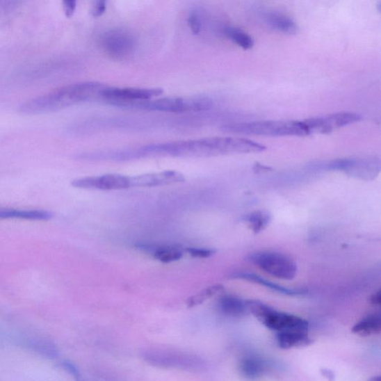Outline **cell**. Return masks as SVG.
Returning <instances> with one entry per match:
<instances>
[{
  "label": "cell",
  "mask_w": 381,
  "mask_h": 381,
  "mask_svg": "<svg viewBox=\"0 0 381 381\" xmlns=\"http://www.w3.org/2000/svg\"><path fill=\"white\" fill-rule=\"evenodd\" d=\"M232 277L234 279H240L243 280H246L248 282H254L264 287L268 288L275 292L282 293L284 295H300L305 294L307 291L303 289H292L283 287V286L279 285L277 283H274L271 281L264 279L258 275L249 273H237L234 275H232Z\"/></svg>",
  "instance_id": "cell-16"
},
{
  "label": "cell",
  "mask_w": 381,
  "mask_h": 381,
  "mask_svg": "<svg viewBox=\"0 0 381 381\" xmlns=\"http://www.w3.org/2000/svg\"><path fill=\"white\" fill-rule=\"evenodd\" d=\"M29 346L36 352L47 358H56L58 356V350L56 346L49 342L34 340L30 342Z\"/></svg>",
  "instance_id": "cell-24"
},
{
  "label": "cell",
  "mask_w": 381,
  "mask_h": 381,
  "mask_svg": "<svg viewBox=\"0 0 381 381\" xmlns=\"http://www.w3.org/2000/svg\"><path fill=\"white\" fill-rule=\"evenodd\" d=\"M188 24L192 33L197 35L201 31V22L199 15L195 10L190 13L188 18Z\"/></svg>",
  "instance_id": "cell-26"
},
{
  "label": "cell",
  "mask_w": 381,
  "mask_h": 381,
  "mask_svg": "<svg viewBox=\"0 0 381 381\" xmlns=\"http://www.w3.org/2000/svg\"><path fill=\"white\" fill-rule=\"evenodd\" d=\"M266 23L273 29L284 35H293L298 34L299 27L295 21L284 14L270 12L264 15Z\"/></svg>",
  "instance_id": "cell-17"
},
{
  "label": "cell",
  "mask_w": 381,
  "mask_h": 381,
  "mask_svg": "<svg viewBox=\"0 0 381 381\" xmlns=\"http://www.w3.org/2000/svg\"><path fill=\"white\" fill-rule=\"evenodd\" d=\"M184 256L182 249L177 247H163L156 248L154 257L163 263H170L181 259Z\"/></svg>",
  "instance_id": "cell-23"
},
{
  "label": "cell",
  "mask_w": 381,
  "mask_h": 381,
  "mask_svg": "<svg viewBox=\"0 0 381 381\" xmlns=\"http://www.w3.org/2000/svg\"><path fill=\"white\" fill-rule=\"evenodd\" d=\"M370 302L375 306H380L381 304V292L379 290L375 293H374L371 298H370Z\"/></svg>",
  "instance_id": "cell-30"
},
{
  "label": "cell",
  "mask_w": 381,
  "mask_h": 381,
  "mask_svg": "<svg viewBox=\"0 0 381 381\" xmlns=\"http://www.w3.org/2000/svg\"><path fill=\"white\" fill-rule=\"evenodd\" d=\"M189 255L195 258L206 259L214 255L216 251L206 248H189L186 250Z\"/></svg>",
  "instance_id": "cell-25"
},
{
  "label": "cell",
  "mask_w": 381,
  "mask_h": 381,
  "mask_svg": "<svg viewBox=\"0 0 381 381\" xmlns=\"http://www.w3.org/2000/svg\"><path fill=\"white\" fill-rule=\"evenodd\" d=\"M106 88L103 83L92 81L69 84L29 99L19 106L18 111L25 115L60 111L101 98Z\"/></svg>",
  "instance_id": "cell-1"
},
{
  "label": "cell",
  "mask_w": 381,
  "mask_h": 381,
  "mask_svg": "<svg viewBox=\"0 0 381 381\" xmlns=\"http://www.w3.org/2000/svg\"><path fill=\"white\" fill-rule=\"evenodd\" d=\"M53 215L41 209H21L0 207V220H48Z\"/></svg>",
  "instance_id": "cell-13"
},
{
  "label": "cell",
  "mask_w": 381,
  "mask_h": 381,
  "mask_svg": "<svg viewBox=\"0 0 381 381\" xmlns=\"http://www.w3.org/2000/svg\"><path fill=\"white\" fill-rule=\"evenodd\" d=\"M225 33L229 39L243 49H250L254 46L252 37L242 29L236 27H227Z\"/></svg>",
  "instance_id": "cell-21"
},
{
  "label": "cell",
  "mask_w": 381,
  "mask_h": 381,
  "mask_svg": "<svg viewBox=\"0 0 381 381\" xmlns=\"http://www.w3.org/2000/svg\"><path fill=\"white\" fill-rule=\"evenodd\" d=\"M329 168L364 181H371L380 172V161L375 156L341 158L332 161Z\"/></svg>",
  "instance_id": "cell-7"
},
{
  "label": "cell",
  "mask_w": 381,
  "mask_h": 381,
  "mask_svg": "<svg viewBox=\"0 0 381 381\" xmlns=\"http://www.w3.org/2000/svg\"><path fill=\"white\" fill-rule=\"evenodd\" d=\"M106 9H107V3L99 0L94 3L91 14L94 17H99L106 12Z\"/></svg>",
  "instance_id": "cell-27"
},
{
  "label": "cell",
  "mask_w": 381,
  "mask_h": 381,
  "mask_svg": "<svg viewBox=\"0 0 381 381\" xmlns=\"http://www.w3.org/2000/svg\"><path fill=\"white\" fill-rule=\"evenodd\" d=\"M120 107L143 111L173 113L207 111L213 107V102L206 97H165L156 100L122 102Z\"/></svg>",
  "instance_id": "cell-2"
},
{
  "label": "cell",
  "mask_w": 381,
  "mask_h": 381,
  "mask_svg": "<svg viewBox=\"0 0 381 381\" xmlns=\"http://www.w3.org/2000/svg\"><path fill=\"white\" fill-rule=\"evenodd\" d=\"M322 374L327 380L332 381L334 378V373L329 369H322Z\"/></svg>",
  "instance_id": "cell-31"
},
{
  "label": "cell",
  "mask_w": 381,
  "mask_h": 381,
  "mask_svg": "<svg viewBox=\"0 0 381 381\" xmlns=\"http://www.w3.org/2000/svg\"><path fill=\"white\" fill-rule=\"evenodd\" d=\"M250 259L261 270L280 279L292 280L298 272L295 263L280 252L267 251L254 253Z\"/></svg>",
  "instance_id": "cell-6"
},
{
  "label": "cell",
  "mask_w": 381,
  "mask_h": 381,
  "mask_svg": "<svg viewBox=\"0 0 381 381\" xmlns=\"http://www.w3.org/2000/svg\"><path fill=\"white\" fill-rule=\"evenodd\" d=\"M380 331L381 316L380 314H372L364 317L352 329V333L362 337L377 334Z\"/></svg>",
  "instance_id": "cell-19"
},
{
  "label": "cell",
  "mask_w": 381,
  "mask_h": 381,
  "mask_svg": "<svg viewBox=\"0 0 381 381\" xmlns=\"http://www.w3.org/2000/svg\"><path fill=\"white\" fill-rule=\"evenodd\" d=\"M63 368H65L67 371L71 374L74 378H76L77 381H81V376L79 372V370L75 366L69 362H63L62 364Z\"/></svg>",
  "instance_id": "cell-29"
},
{
  "label": "cell",
  "mask_w": 381,
  "mask_h": 381,
  "mask_svg": "<svg viewBox=\"0 0 381 381\" xmlns=\"http://www.w3.org/2000/svg\"><path fill=\"white\" fill-rule=\"evenodd\" d=\"M224 289V286L221 284L210 286V287L203 290L202 291L190 296V298L186 301V305L188 308H194V307L204 303L205 301L213 298V296L221 292Z\"/></svg>",
  "instance_id": "cell-22"
},
{
  "label": "cell",
  "mask_w": 381,
  "mask_h": 381,
  "mask_svg": "<svg viewBox=\"0 0 381 381\" xmlns=\"http://www.w3.org/2000/svg\"><path fill=\"white\" fill-rule=\"evenodd\" d=\"M278 346L282 349H291L309 346L313 343L309 337V330H294L278 333Z\"/></svg>",
  "instance_id": "cell-15"
},
{
  "label": "cell",
  "mask_w": 381,
  "mask_h": 381,
  "mask_svg": "<svg viewBox=\"0 0 381 381\" xmlns=\"http://www.w3.org/2000/svg\"><path fill=\"white\" fill-rule=\"evenodd\" d=\"M270 219V216L267 211H256L247 216L245 218V221L254 234H258L267 228Z\"/></svg>",
  "instance_id": "cell-20"
},
{
  "label": "cell",
  "mask_w": 381,
  "mask_h": 381,
  "mask_svg": "<svg viewBox=\"0 0 381 381\" xmlns=\"http://www.w3.org/2000/svg\"><path fill=\"white\" fill-rule=\"evenodd\" d=\"M225 131L264 136H309L303 121H257L232 123L223 127Z\"/></svg>",
  "instance_id": "cell-3"
},
{
  "label": "cell",
  "mask_w": 381,
  "mask_h": 381,
  "mask_svg": "<svg viewBox=\"0 0 381 381\" xmlns=\"http://www.w3.org/2000/svg\"><path fill=\"white\" fill-rule=\"evenodd\" d=\"M163 93L161 88H106L101 98L109 104L115 102H141L152 100Z\"/></svg>",
  "instance_id": "cell-10"
},
{
  "label": "cell",
  "mask_w": 381,
  "mask_h": 381,
  "mask_svg": "<svg viewBox=\"0 0 381 381\" xmlns=\"http://www.w3.org/2000/svg\"><path fill=\"white\" fill-rule=\"evenodd\" d=\"M247 302L249 312L268 330L277 334L294 330H309L308 321L300 316L279 311L260 301Z\"/></svg>",
  "instance_id": "cell-4"
},
{
  "label": "cell",
  "mask_w": 381,
  "mask_h": 381,
  "mask_svg": "<svg viewBox=\"0 0 381 381\" xmlns=\"http://www.w3.org/2000/svg\"><path fill=\"white\" fill-rule=\"evenodd\" d=\"M368 381H380V376H375L372 378H370Z\"/></svg>",
  "instance_id": "cell-32"
},
{
  "label": "cell",
  "mask_w": 381,
  "mask_h": 381,
  "mask_svg": "<svg viewBox=\"0 0 381 381\" xmlns=\"http://www.w3.org/2000/svg\"><path fill=\"white\" fill-rule=\"evenodd\" d=\"M131 187H156L172 185L185 181L183 174L176 171H165L130 177Z\"/></svg>",
  "instance_id": "cell-12"
},
{
  "label": "cell",
  "mask_w": 381,
  "mask_h": 381,
  "mask_svg": "<svg viewBox=\"0 0 381 381\" xmlns=\"http://www.w3.org/2000/svg\"><path fill=\"white\" fill-rule=\"evenodd\" d=\"M218 305L222 312L230 316L241 317L250 313L248 302L234 295L222 296L219 300Z\"/></svg>",
  "instance_id": "cell-18"
},
{
  "label": "cell",
  "mask_w": 381,
  "mask_h": 381,
  "mask_svg": "<svg viewBox=\"0 0 381 381\" xmlns=\"http://www.w3.org/2000/svg\"><path fill=\"white\" fill-rule=\"evenodd\" d=\"M238 368L241 375L248 380H256L266 373L267 363L260 357L249 355L241 359Z\"/></svg>",
  "instance_id": "cell-14"
},
{
  "label": "cell",
  "mask_w": 381,
  "mask_h": 381,
  "mask_svg": "<svg viewBox=\"0 0 381 381\" xmlns=\"http://www.w3.org/2000/svg\"><path fill=\"white\" fill-rule=\"evenodd\" d=\"M362 120L355 113L341 112L303 120L309 135L330 133Z\"/></svg>",
  "instance_id": "cell-9"
},
{
  "label": "cell",
  "mask_w": 381,
  "mask_h": 381,
  "mask_svg": "<svg viewBox=\"0 0 381 381\" xmlns=\"http://www.w3.org/2000/svg\"><path fill=\"white\" fill-rule=\"evenodd\" d=\"M104 51L115 60H125L132 56L136 41L132 34L123 29L110 30L101 38Z\"/></svg>",
  "instance_id": "cell-8"
},
{
  "label": "cell",
  "mask_w": 381,
  "mask_h": 381,
  "mask_svg": "<svg viewBox=\"0 0 381 381\" xmlns=\"http://www.w3.org/2000/svg\"><path fill=\"white\" fill-rule=\"evenodd\" d=\"M142 357L154 366L163 368H177L199 373L204 368V362L199 356L172 349L152 348L145 349Z\"/></svg>",
  "instance_id": "cell-5"
},
{
  "label": "cell",
  "mask_w": 381,
  "mask_h": 381,
  "mask_svg": "<svg viewBox=\"0 0 381 381\" xmlns=\"http://www.w3.org/2000/svg\"><path fill=\"white\" fill-rule=\"evenodd\" d=\"M77 2L75 0H65L63 2V12L67 17L70 18L76 12Z\"/></svg>",
  "instance_id": "cell-28"
},
{
  "label": "cell",
  "mask_w": 381,
  "mask_h": 381,
  "mask_svg": "<svg viewBox=\"0 0 381 381\" xmlns=\"http://www.w3.org/2000/svg\"><path fill=\"white\" fill-rule=\"evenodd\" d=\"M72 186L83 189L121 190L131 187V179L130 177L111 174L76 179L72 182Z\"/></svg>",
  "instance_id": "cell-11"
}]
</instances>
